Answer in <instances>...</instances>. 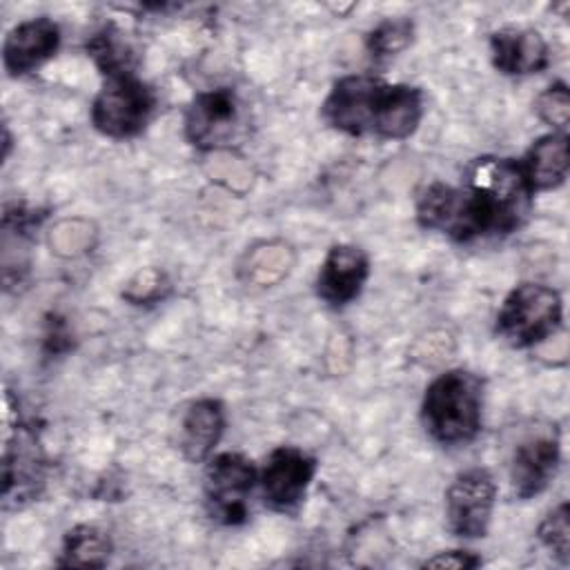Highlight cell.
I'll list each match as a JSON object with an SVG mask.
<instances>
[{"label":"cell","instance_id":"obj_10","mask_svg":"<svg viewBox=\"0 0 570 570\" xmlns=\"http://www.w3.org/2000/svg\"><path fill=\"white\" fill-rule=\"evenodd\" d=\"M316 474V459L294 445H278L269 452L261 470V490L265 503L276 512H292L305 499Z\"/></svg>","mask_w":570,"mask_h":570},{"label":"cell","instance_id":"obj_20","mask_svg":"<svg viewBox=\"0 0 570 570\" xmlns=\"http://www.w3.org/2000/svg\"><path fill=\"white\" fill-rule=\"evenodd\" d=\"M539 541L554 554L561 563L570 559V523H568V503L554 508L537 528Z\"/></svg>","mask_w":570,"mask_h":570},{"label":"cell","instance_id":"obj_14","mask_svg":"<svg viewBox=\"0 0 570 570\" xmlns=\"http://www.w3.org/2000/svg\"><path fill=\"white\" fill-rule=\"evenodd\" d=\"M492 65L505 76L539 73L550 65L546 38L530 27H503L490 36Z\"/></svg>","mask_w":570,"mask_h":570},{"label":"cell","instance_id":"obj_6","mask_svg":"<svg viewBox=\"0 0 570 570\" xmlns=\"http://www.w3.org/2000/svg\"><path fill=\"white\" fill-rule=\"evenodd\" d=\"M245 131L243 102L229 87L200 91L185 114V136L203 151L234 145Z\"/></svg>","mask_w":570,"mask_h":570},{"label":"cell","instance_id":"obj_11","mask_svg":"<svg viewBox=\"0 0 570 570\" xmlns=\"http://www.w3.org/2000/svg\"><path fill=\"white\" fill-rule=\"evenodd\" d=\"M370 276L367 254L350 243H336L327 249L318 276L316 294L332 307L352 303Z\"/></svg>","mask_w":570,"mask_h":570},{"label":"cell","instance_id":"obj_9","mask_svg":"<svg viewBox=\"0 0 570 570\" xmlns=\"http://www.w3.org/2000/svg\"><path fill=\"white\" fill-rule=\"evenodd\" d=\"M497 501V483L485 468H470L445 490V521L454 537H485Z\"/></svg>","mask_w":570,"mask_h":570},{"label":"cell","instance_id":"obj_7","mask_svg":"<svg viewBox=\"0 0 570 570\" xmlns=\"http://www.w3.org/2000/svg\"><path fill=\"white\" fill-rule=\"evenodd\" d=\"M254 463L240 452H220L207 459L205 501L212 519L238 525L247 519V499L256 483Z\"/></svg>","mask_w":570,"mask_h":570},{"label":"cell","instance_id":"obj_3","mask_svg":"<svg viewBox=\"0 0 570 570\" xmlns=\"http://www.w3.org/2000/svg\"><path fill=\"white\" fill-rule=\"evenodd\" d=\"M483 381L468 370H450L436 376L421 403L425 432L441 445L470 443L481 430Z\"/></svg>","mask_w":570,"mask_h":570},{"label":"cell","instance_id":"obj_15","mask_svg":"<svg viewBox=\"0 0 570 570\" xmlns=\"http://www.w3.org/2000/svg\"><path fill=\"white\" fill-rule=\"evenodd\" d=\"M225 432V410L218 399H198L187 405L180 419L178 445L189 463H203L212 456Z\"/></svg>","mask_w":570,"mask_h":570},{"label":"cell","instance_id":"obj_8","mask_svg":"<svg viewBox=\"0 0 570 570\" xmlns=\"http://www.w3.org/2000/svg\"><path fill=\"white\" fill-rule=\"evenodd\" d=\"M45 479V456L29 425L4 421L2 450V501L4 508H22L33 501Z\"/></svg>","mask_w":570,"mask_h":570},{"label":"cell","instance_id":"obj_12","mask_svg":"<svg viewBox=\"0 0 570 570\" xmlns=\"http://www.w3.org/2000/svg\"><path fill=\"white\" fill-rule=\"evenodd\" d=\"M60 45L58 24L47 18H31L16 24L2 45V62L9 76L18 78L36 71L42 62L56 56Z\"/></svg>","mask_w":570,"mask_h":570},{"label":"cell","instance_id":"obj_1","mask_svg":"<svg viewBox=\"0 0 570 570\" xmlns=\"http://www.w3.org/2000/svg\"><path fill=\"white\" fill-rule=\"evenodd\" d=\"M532 196L519 160L481 156L468 165L461 187L428 185L416 198V220L459 243L505 236L523 225Z\"/></svg>","mask_w":570,"mask_h":570},{"label":"cell","instance_id":"obj_21","mask_svg":"<svg viewBox=\"0 0 570 570\" xmlns=\"http://www.w3.org/2000/svg\"><path fill=\"white\" fill-rule=\"evenodd\" d=\"M537 114L554 131H566L568 120H570V94H568V87L563 82L550 85L537 98Z\"/></svg>","mask_w":570,"mask_h":570},{"label":"cell","instance_id":"obj_5","mask_svg":"<svg viewBox=\"0 0 570 570\" xmlns=\"http://www.w3.org/2000/svg\"><path fill=\"white\" fill-rule=\"evenodd\" d=\"M156 91L136 73L109 76L94 98L91 125L107 138L125 140L138 136L151 120Z\"/></svg>","mask_w":570,"mask_h":570},{"label":"cell","instance_id":"obj_19","mask_svg":"<svg viewBox=\"0 0 570 570\" xmlns=\"http://www.w3.org/2000/svg\"><path fill=\"white\" fill-rule=\"evenodd\" d=\"M412 29H414L412 20H407V18H387L370 31L367 51L376 58L394 56L410 45Z\"/></svg>","mask_w":570,"mask_h":570},{"label":"cell","instance_id":"obj_18","mask_svg":"<svg viewBox=\"0 0 570 570\" xmlns=\"http://www.w3.org/2000/svg\"><path fill=\"white\" fill-rule=\"evenodd\" d=\"M87 51L94 60V65L109 78V76H122L134 73V49L127 42L125 33L109 24L102 27L98 33H94L87 42Z\"/></svg>","mask_w":570,"mask_h":570},{"label":"cell","instance_id":"obj_13","mask_svg":"<svg viewBox=\"0 0 570 570\" xmlns=\"http://www.w3.org/2000/svg\"><path fill=\"white\" fill-rule=\"evenodd\" d=\"M559 459L561 448L557 432L534 434L521 441L510 463V481L514 494L519 499H532L541 494L557 474Z\"/></svg>","mask_w":570,"mask_h":570},{"label":"cell","instance_id":"obj_4","mask_svg":"<svg viewBox=\"0 0 570 570\" xmlns=\"http://www.w3.org/2000/svg\"><path fill=\"white\" fill-rule=\"evenodd\" d=\"M563 318V303L554 287L543 283H521L503 301L497 314L499 336L517 347H532L550 338Z\"/></svg>","mask_w":570,"mask_h":570},{"label":"cell","instance_id":"obj_16","mask_svg":"<svg viewBox=\"0 0 570 570\" xmlns=\"http://www.w3.org/2000/svg\"><path fill=\"white\" fill-rule=\"evenodd\" d=\"M525 174V180L537 191H548L559 187L570 167V151H568V134L566 131H550L532 142L525 158L519 160Z\"/></svg>","mask_w":570,"mask_h":570},{"label":"cell","instance_id":"obj_22","mask_svg":"<svg viewBox=\"0 0 570 570\" xmlns=\"http://www.w3.org/2000/svg\"><path fill=\"white\" fill-rule=\"evenodd\" d=\"M425 568H454V570H465V568H476L481 566V557L468 552V550H445L436 552L434 557L423 561Z\"/></svg>","mask_w":570,"mask_h":570},{"label":"cell","instance_id":"obj_17","mask_svg":"<svg viewBox=\"0 0 570 570\" xmlns=\"http://www.w3.org/2000/svg\"><path fill=\"white\" fill-rule=\"evenodd\" d=\"M111 541L96 525H76L62 539L60 568H102L109 559Z\"/></svg>","mask_w":570,"mask_h":570},{"label":"cell","instance_id":"obj_2","mask_svg":"<svg viewBox=\"0 0 570 570\" xmlns=\"http://www.w3.org/2000/svg\"><path fill=\"white\" fill-rule=\"evenodd\" d=\"M321 116L350 136L405 140L423 118V91L412 85H390L372 73H352L334 82Z\"/></svg>","mask_w":570,"mask_h":570}]
</instances>
